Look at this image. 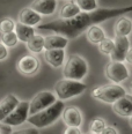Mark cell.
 <instances>
[{"mask_svg":"<svg viewBox=\"0 0 132 134\" xmlns=\"http://www.w3.org/2000/svg\"><path fill=\"white\" fill-rule=\"evenodd\" d=\"M81 12H93L99 8L97 0H74Z\"/></svg>","mask_w":132,"mask_h":134,"instance_id":"603a6c76","label":"cell"},{"mask_svg":"<svg viewBox=\"0 0 132 134\" xmlns=\"http://www.w3.org/2000/svg\"><path fill=\"white\" fill-rule=\"evenodd\" d=\"M28 117H29V102L20 100L19 104L14 108V110L1 122L10 127H15L26 122Z\"/></svg>","mask_w":132,"mask_h":134,"instance_id":"8992f818","label":"cell"},{"mask_svg":"<svg viewBox=\"0 0 132 134\" xmlns=\"http://www.w3.org/2000/svg\"><path fill=\"white\" fill-rule=\"evenodd\" d=\"M129 118H130V120H129V122H130V125H131V126H132V114H131V116H130V117H129Z\"/></svg>","mask_w":132,"mask_h":134,"instance_id":"836d02e7","label":"cell"},{"mask_svg":"<svg viewBox=\"0 0 132 134\" xmlns=\"http://www.w3.org/2000/svg\"><path fill=\"white\" fill-rule=\"evenodd\" d=\"M112 111L120 117L128 118L132 114V97L125 96L120 97L116 102L112 103Z\"/></svg>","mask_w":132,"mask_h":134,"instance_id":"9a60e30c","label":"cell"},{"mask_svg":"<svg viewBox=\"0 0 132 134\" xmlns=\"http://www.w3.org/2000/svg\"><path fill=\"white\" fill-rule=\"evenodd\" d=\"M8 54H9V52H8V47H6L1 42H0V61L6 60Z\"/></svg>","mask_w":132,"mask_h":134,"instance_id":"f1b7e54d","label":"cell"},{"mask_svg":"<svg viewBox=\"0 0 132 134\" xmlns=\"http://www.w3.org/2000/svg\"><path fill=\"white\" fill-rule=\"evenodd\" d=\"M26 44H27V49L31 53L34 54L42 53L44 51V36L35 34Z\"/></svg>","mask_w":132,"mask_h":134,"instance_id":"7402d4cb","label":"cell"},{"mask_svg":"<svg viewBox=\"0 0 132 134\" xmlns=\"http://www.w3.org/2000/svg\"><path fill=\"white\" fill-rule=\"evenodd\" d=\"M61 116L67 127H80L82 124V114L78 108L68 107L64 109Z\"/></svg>","mask_w":132,"mask_h":134,"instance_id":"5bb4252c","label":"cell"},{"mask_svg":"<svg viewBox=\"0 0 132 134\" xmlns=\"http://www.w3.org/2000/svg\"><path fill=\"white\" fill-rule=\"evenodd\" d=\"M14 32H15L16 36H18L19 42L27 43V42L36 34V30L34 27H29V26H26V24L20 23V22H16Z\"/></svg>","mask_w":132,"mask_h":134,"instance_id":"ffe728a7","label":"cell"},{"mask_svg":"<svg viewBox=\"0 0 132 134\" xmlns=\"http://www.w3.org/2000/svg\"><path fill=\"white\" fill-rule=\"evenodd\" d=\"M10 134H40L38 128L35 127H26V128H21V130L14 131Z\"/></svg>","mask_w":132,"mask_h":134,"instance_id":"83f0119b","label":"cell"},{"mask_svg":"<svg viewBox=\"0 0 132 134\" xmlns=\"http://www.w3.org/2000/svg\"><path fill=\"white\" fill-rule=\"evenodd\" d=\"M64 134H82L79 127H67L64 131Z\"/></svg>","mask_w":132,"mask_h":134,"instance_id":"1f68e13d","label":"cell"},{"mask_svg":"<svg viewBox=\"0 0 132 134\" xmlns=\"http://www.w3.org/2000/svg\"><path fill=\"white\" fill-rule=\"evenodd\" d=\"M124 61H126L129 65H132V47H130V49L128 50V52H126V54H125Z\"/></svg>","mask_w":132,"mask_h":134,"instance_id":"d6a6232c","label":"cell"},{"mask_svg":"<svg viewBox=\"0 0 132 134\" xmlns=\"http://www.w3.org/2000/svg\"><path fill=\"white\" fill-rule=\"evenodd\" d=\"M16 67H18V71L22 75L31 76V75L37 73L38 69H40V60L33 54L23 55L18 61Z\"/></svg>","mask_w":132,"mask_h":134,"instance_id":"9c48e42d","label":"cell"},{"mask_svg":"<svg viewBox=\"0 0 132 134\" xmlns=\"http://www.w3.org/2000/svg\"><path fill=\"white\" fill-rule=\"evenodd\" d=\"M86 36L88 42H91L92 44H95V45H97L100 42H102L107 37L105 31L103 30L102 27H100V24H94V26L89 27L86 30Z\"/></svg>","mask_w":132,"mask_h":134,"instance_id":"d6986e66","label":"cell"},{"mask_svg":"<svg viewBox=\"0 0 132 134\" xmlns=\"http://www.w3.org/2000/svg\"><path fill=\"white\" fill-rule=\"evenodd\" d=\"M80 12L81 10L78 7L77 2L74 0H71L70 2H66V4H64L61 6L59 12V19L60 20H70V19L77 16Z\"/></svg>","mask_w":132,"mask_h":134,"instance_id":"44dd1931","label":"cell"},{"mask_svg":"<svg viewBox=\"0 0 132 134\" xmlns=\"http://www.w3.org/2000/svg\"><path fill=\"white\" fill-rule=\"evenodd\" d=\"M19 98L13 94H8L0 100V122L14 110V108L19 104Z\"/></svg>","mask_w":132,"mask_h":134,"instance_id":"2e32d148","label":"cell"},{"mask_svg":"<svg viewBox=\"0 0 132 134\" xmlns=\"http://www.w3.org/2000/svg\"><path fill=\"white\" fill-rule=\"evenodd\" d=\"M126 91L122 86L117 85V83H110V85L100 86V87H95L92 89V96L95 99L101 100L104 103H114L120 97L125 96Z\"/></svg>","mask_w":132,"mask_h":134,"instance_id":"5b68a950","label":"cell"},{"mask_svg":"<svg viewBox=\"0 0 132 134\" xmlns=\"http://www.w3.org/2000/svg\"><path fill=\"white\" fill-rule=\"evenodd\" d=\"M67 45H68V40L59 34H53L44 37V50L65 49Z\"/></svg>","mask_w":132,"mask_h":134,"instance_id":"ac0fdd59","label":"cell"},{"mask_svg":"<svg viewBox=\"0 0 132 134\" xmlns=\"http://www.w3.org/2000/svg\"><path fill=\"white\" fill-rule=\"evenodd\" d=\"M12 131V127L8 126V125H5L2 122H0V134H10Z\"/></svg>","mask_w":132,"mask_h":134,"instance_id":"4dcf8cb0","label":"cell"},{"mask_svg":"<svg viewBox=\"0 0 132 134\" xmlns=\"http://www.w3.org/2000/svg\"><path fill=\"white\" fill-rule=\"evenodd\" d=\"M115 36H122V37H129L132 32V20L125 15L118 16L116 23L114 26Z\"/></svg>","mask_w":132,"mask_h":134,"instance_id":"e0dca14e","label":"cell"},{"mask_svg":"<svg viewBox=\"0 0 132 134\" xmlns=\"http://www.w3.org/2000/svg\"><path fill=\"white\" fill-rule=\"evenodd\" d=\"M97 47H99V51L102 54L110 55V53L112 52V50H114V40L105 37L102 42H100V43L97 44Z\"/></svg>","mask_w":132,"mask_h":134,"instance_id":"d4e9b609","label":"cell"},{"mask_svg":"<svg viewBox=\"0 0 132 134\" xmlns=\"http://www.w3.org/2000/svg\"><path fill=\"white\" fill-rule=\"evenodd\" d=\"M0 42L4 44L6 47H14L18 45L19 40H18V36L14 31L10 32H6V34H1V38H0Z\"/></svg>","mask_w":132,"mask_h":134,"instance_id":"cb8c5ba5","label":"cell"},{"mask_svg":"<svg viewBox=\"0 0 132 134\" xmlns=\"http://www.w3.org/2000/svg\"><path fill=\"white\" fill-rule=\"evenodd\" d=\"M88 74V64L79 54H72L64 63V79L81 81Z\"/></svg>","mask_w":132,"mask_h":134,"instance_id":"3957f363","label":"cell"},{"mask_svg":"<svg viewBox=\"0 0 132 134\" xmlns=\"http://www.w3.org/2000/svg\"><path fill=\"white\" fill-rule=\"evenodd\" d=\"M15 23L16 22L10 18H4L0 20V32L1 34H6L14 31L15 29Z\"/></svg>","mask_w":132,"mask_h":134,"instance_id":"4316f807","label":"cell"},{"mask_svg":"<svg viewBox=\"0 0 132 134\" xmlns=\"http://www.w3.org/2000/svg\"><path fill=\"white\" fill-rule=\"evenodd\" d=\"M29 7L42 16H49L57 10L58 0H33Z\"/></svg>","mask_w":132,"mask_h":134,"instance_id":"8fae6325","label":"cell"},{"mask_svg":"<svg viewBox=\"0 0 132 134\" xmlns=\"http://www.w3.org/2000/svg\"><path fill=\"white\" fill-rule=\"evenodd\" d=\"M56 100H57L56 95L52 94L51 91H46V90L40 91L29 102V116L35 114L42 110H44V109H46L47 107L53 104Z\"/></svg>","mask_w":132,"mask_h":134,"instance_id":"ba28073f","label":"cell"},{"mask_svg":"<svg viewBox=\"0 0 132 134\" xmlns=\"http://www.w3.org/2000/svg\"><path fill=\"white\" fill-rule=\"evenodd\" d=\"M132 12V5L115 8H97L93 12H80L70 20H53L37 26L38 30H51L55 34L65 36L67 40H74L86 31L91 26L100 24L109 19L118 18Z\"/></svg>","mask_w":132,"mask_h":134,"instance_id":"6da1fadb","label":"cell"},{"mask_svg":"<svg viewBox=\"0 0 132 134\" xmlns=\"http://www.w3.org/2000/svg\"><path fill=\"white\" fill-rule=\"evenodd\" d=\"M130 87H131V91H132V81H131V83H130Z\"/></svg>","mask_w":132,"mask_h":134,"instance_id":"d590c367","label":"cell"},{"mask_svg":"<svg viewBox=\"0 0 132 134\" xmlns=\"http://www.w3.org/2000/svg\"><path fill=\"white\" fill-rule=\"evenodd\" d=\"M44 59L53 68H59L65 63V49H53V50H44Z\"/></svg>","mask_w":132,"mask_h":134,"instance_id":"4fadbf2b","label":"cell"},{"mask_svg":"<svg viewBox=\"0 0 132 134\" xmlns=\"http://www.w3.org/2000/svg\"><path fill=\"white\" fill-rule=\"evenodd\" d=\"M87 86L81 81L61 79L57 81L55 85V94L57 95L59 100H66L73 98L75 96H79L86 90Z\"/></svg>","mask_w":132,"mask_h":134,"instance_id":"277c9868","label":"cell"},{"mask_svg":"<svg viewBox=\"0 0 132 134\" xmlns=\"http://www.w3.org/2000/svg\"><path fill=\"white\" fill-rule=\"evenodd\" d=\"M107 126L104 119L102 118H94L89 124V132L94 134H100L102 132V130Z\"/></svg>","mask_w":132,"mask_h":134,"instance_id":"484cf974","label":"cell"},{"mask_svg":"<svg viewBox=\"0 0 132 134\" xmlns=\"http://www.w3.org/2000/svg\"><path fill=\"white\" fill-rule=\"evenodd\" d=\"M100 134H118V131L114 126H105Z\"/></svg>","mask_w":132,"mask_h":134,"instance_id":"f546056e","label":"cell"},{"mask_svg":"<svg viewBox=\"0 0 132 134\" xmlns=\"http://www.w3.org/2000/svg\"><path fill=\"white\" fill-rule=\"evenodd\" d=\"M130 40L129 37L122 36H115L114 38V50L110 53V58L112 61H119L123 63L125 59V54L130 49Z\"/></svg>","mask_w":132,"mask_h":134,"instance_id":"30bf717a","label":"cell"},{"mask_svg":"<svg viewBox=\"0 0 132 134\" xmlns=\"http://www.w3.org/2000/svg\"><path fill=\"white\" fill-rule=\"evenodd\" d=\"M64 109H65L64 102L57 99L53 104L47 107L46 109H44V110H42L35 114L29 116L27 121L29 124H31L33 127H35V128H44V127L49 126V125L53 124V122L57 120L61 116Z\"/></svg>","mask_w":132,"mask_h":134,"instance_id":"7a4b0ae2","label":"cell"},{"mask_svg":"<svg viewBox=\"0 0 132 134\" xmlns=\"http://www.w3.org/2000/svg\"><path fill=\"white\" fill-rule=\"evenodd\" d=\"M83 134H94V133H92V132H87V133H83Z\"/></svg>","mask_w":132,"mask_h":134,"instance_id":"e575fe53","label":"cell"},{"mask_svg":"<svg viewBox=\"0 0 132 134\" xmlns=\"http://www.w3.org/2000/svg\"><path fill=\"white\" fill-rule=\"evenodd\" d=\"M105 76L108 80H110L112 83H122L129 77V69L125 66L124 63H119V61H110L105 65L104 69Z\"/></svg>","mask_w":132,"mask_h":134,"instance_id":"52a82bcc","label":"cell"},{"mask_svg":"<svg viewBox=\"0 0 132 134\" xmlns=\"http://www.w3.org/2000/svg\"><path fill=\"white\" fill-rule=\"evenodd\" d=\"M42 18L43 16L40 15L34 9H31L30 7H24L19 12L18 22H20L22 24H26V26H29V27H37L43 21Z\"/></svg>","mask_w":132,"mask_h":134,"instance_id":"7c38bea8","label":"cell"}]
</instances>
